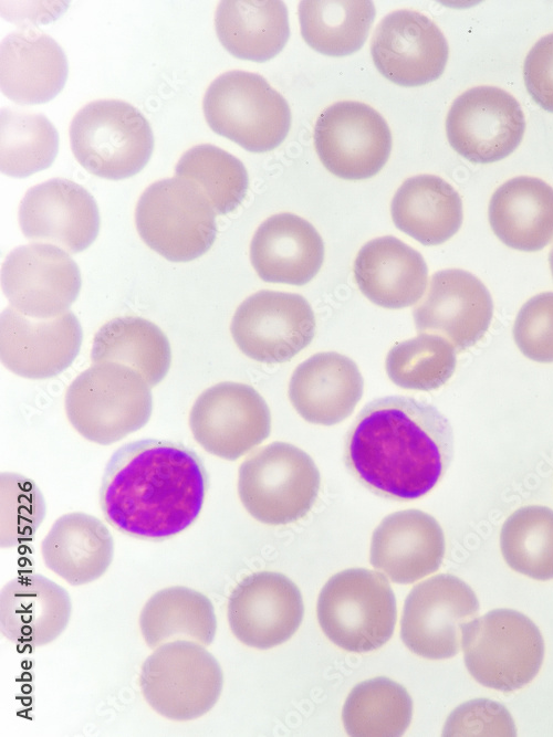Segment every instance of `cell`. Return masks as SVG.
I'll use <instances>...</instances> for the list:
<instances>
[{
    "instance_id": "cell-1",
    "label": "cell",
    "mask_w": 553,
    "mask_h": 737,
    "mask_svg": "<svg viewBox=\"0 0 553 737\" xmlns=\"http://www.w3.org/2000/svg\"><path fill=\"white\" fill-rule=\"evenodd\" d=\"M453 455L448 419L432 404L406 396L368 402L344 441L348 472L372 492L397 501L429 493Z\"/></svg>"
},
{
    "instance_id": "cell-2",
    "label": "cell",
    "mask_w": 553,
    "mask_h": 737,
    "mask_svg": "<svg viewBox=\"0 0 553 737\" xmlns=\"http://www.w3.org/2000/svg\"><path fill=\"white\" fill-rule=\"evenodd\" d=\"M207 488L208 474L196 452L177 442L142 439L124 444L108 460L100 505L121 533L158 541L197 519Z\"/></svg>"
},
{
    "instance_id": "cell-3",
    "label": "cell",
    "mask_w": 553,
    "mask_h": 737,
    "mask_svg": "<svg viewBox=\"0 0 553 737\" xmlns=\"http://www.w3.org/2000/svg\"><path fill=\"white\" fill-rule=\"evenodd\" d=\"M65 411L69 421L83 438L109 445L148 422L153 411L150 387L127 366L97 362L69 386Z\"/></svg>"
},
{
    "instance_id": "cell-4",
    "label": "cell",
    "mask_w": 553,
    "mask_h": 737,
    "mask_svg": "<svg viewBox=\"0 0 553 737\" xmlns=\"http://www.w3.org/2000/svg\"><path fill=\"white\" fill-rule=\"evenodd\" d=\"M316 614L332 643L348 652L367 653L392 638L397 617L396 599L384 575L351 568L332 576L324 585Z\"/></svg>"
},
{
    "instance_id": "cell-5",
    "label": "cell",
    "mask_w": 553,
    "mask_h": 737,
    "mask_svg": "<svg viewBox=\"0 0 553 737\" xmlns=\"http://www.w3.org/2000/svg\"><path fill=\"white\" fill-rule=\"evenodd\" d=\"M461 647L470 675L481 685L501 692L517 691L539 673L544 641L525 614L494 609L461 627Z\"/></svg>"
},
{
    "instance_id": "cell-6",
    "label": "cell",
    "mask_w": 553,
    "mask_h": 737,
    "mask_svg": "<svg viewBox=\"0 0 553 737\" xmlns=\"http://www.w3.org/2000/svg\"><path fill=\"white\" fill-rule=\"evenodd\" d=\"M321 487L312 457L286 442H273L239 467L238 494L248 513L267 525H288L305 517Z\"/></svg>"
},
{
    "instance_id": "cell-7",
    "label": "cell",
    "mask_w": 553,
    "mask_h": 737,
    "mask_svg": "<svg viewBox=\"0 0 553 737\" xmlns=\"http://www.w3.org/2000/svg\"><path fill=\"white\" fill-rule=\"evenodd\" d=\"M139 236L171 262H189L205 254L217 236L216 211L194 181L174 177L152 183L135 211Z\"/></svg>"
},
{
    "instance_id": "cell-8",
    "label": "cell",
    "mask_w": 553,
    "mask_h": 737,
    "mask_svg": "<svg viewBox=\"0 0 553 737\" xmlns=\"http://www.w3.org/2000/svg\"><path fill=\"white\" fill-rule=\"evenodd\" d=\"M202 109L209 127L252 152L273 150L291 127L285 98L264 77L229 71L208 86Z\"/></svg>"
},
{
    "instance_id": "cell-9",
    "label": "cell",
    "mask_w": 553,
    "mask_h": 737,
    "mask_svg": "<svg viewBox=\"0 0 553 737\" xmlns=\"http://www.w3.org/2000/svg\"><path fill=\"white\" fill-rule=\"evenodd\" d=\"M76 160L92 175L119 180L138 173L154 149L146 117L119 99H97L83 106L70 125Z\"/></svg>"
},
{
    "instance_id": "cell-10",
    "label": "cell",
    "mask_w": 553,
    "mask_h": 737,
    "mask_svg": "<svg viewBox=\"0 0 553 737\" xmlns=\"http://www.w3.org/2000/svg\"><path fill=\"white\" fill-rule=\"evenodd\" d=\"M222 670L204 645L176 640L144 661L139 686L148 705L170 720L188 722L207 714L222 691Z\"/></svg>"
},
{
    "instance_id": "cell-11",
    "label": "cell",
    "mask_w": 553,
    "mask_h": 737,
    "mask_svg": "<svg viewBox=\"0 0 553 737\" xmlns=\"http://www.w3.org/2000/svg\"><path fill=\"white\" fill-rule=\"evenodd\" d=\"M479 601L460 578L441 573L416 585L408 593L400 638L413 653L429 660L458 654L461 627L477 617Z\"/></svg>"
},
{
    "instance_id": "cell-12",
    "label": "cell",
    "mask_w": 553,
    "mask_h": 737,
    "mask_svg": "<svg viewBox=\"0 0 553 737\" xmlns=\"http://www.w3.org/2000/svg\"><path fill=\"white\" fill-rule=\"evenodd\" d=\"M313 137L323 166L346 180L375 176L392 150L385 118L361 102L343 101L326 107L315 123Z\"/></svg>"
},
{
    "instance_id": "cell-13",
    "label": "cell",
    "mask_w": 553,
    "mask_h": 737,
    "mask_svg": "<svg viewBox=\"0 0 553 737\" xmlns=\"http://www.w3.org/2000/svg\"><path fill=\"white\" fill-rule=\"evenodd\" d=\"M230 331L247 357L281 364L310 345L315 335V317L300 294L260 291L239 305Z\"/></svg>"
},
{
    "instance_id": "cell-14",
    "label": "cell",
    "mask_w": 553,
    "mask_h": 737,
    "mask_svg": "<svg viewBox=\"0 0 553 737\" xmlns=\"http://www.w3.org/2000/svg\"><path fill=\"white\" fill-rule=\"evenodd\" d=\"M195 440L210 454L234 461L262 443L271 432V414L251 386L223 381L196 399L189 415Z\"/></svg>"
},
{
    "instance_id": "cell-15",
    "label": "cell",
    "mask_w": 553,
    "mask_h": 737,
    "mask_svg": "<svg viewBox=\"0 0 553 737\" xmlns=\"http://www.w3.org/2000/svg\"><path fill=\"white\" fill-rule=\"evenodd\" d=\"M525 118L519 102L495 86H476L459 95L446 118L450 146L474 164H490L520 145Z\"/></svg>"
},
{
    "instance_id": "cell-16",
    "label": "cell",
    "mask_w": 553,
    "mask_h": 737,
    "mask_svg": "<svg viewBox=\"0 0 553 737\" xmlns=\"http://www.w3.org/2000/svg\"><path fill=\"white\" fill-rule=\"evenodd\" d=\"M81 284L75 261L53 244L18 246L2 264L1 286L8 302L32 318H53L67 312Z\"/></svg>"
},
{
    "instance_id": "cell-17",
    "label": "cell",
    "mask_w": 553,
    "mask_h": 737,
    "mask_svg": "<svg viewBox=\"0 0 553 737\" xmlns=\"http://www.w3.org/2000/svg\"><path fill=\"white\" fill-rule=\"evenodd\" d=\"M303 614L300 589L280 572L247 576L228 600L231 632L241 643L259 650L286 642L298 631Z\"/></svg>"
},
{
    "instance_id": "cell-18",
    "label": "cell",
    "mask_w": 553,
    "mask_h": 737,
    "mask_svg": "<svg viewBox=\"0 0 553 737\" xmlns=\"http://www.w3.org/2000/svg\"><path fill=\"white\" fill-rule=\"evenodd\" d=\"M371 53L383 76L409 87L440 77L449 48L444 33L428 17L413 10H396L378 23Z\"/></svg>"
},
{
    "instance_id": "cell-19",
    "label": "cell",
    "mask_w": 553,
    "mask_h": 737,
    "mask_svg": "<svg viewBox=\"0 0 553 737\" xmlns=\"http://www.w3.org/2000/svg\"><path fill=\"white\" fill-rule=\"evenodd\" d=\"M82 337L80 322L71 310L38 319L9 305L0 317V359L6 368L23 378H52L74 361Z\"/></svg>"
},
{
    "instance_id": "cell-20",
    "label": "cell",
    "mask_w": 553,
    "mask_h": 737,
    "mask_svg": "<svg viewBox=\"0 0 553 737\" xmlns=\"http://www.w3.org/2000/svg\"><path fill=\"white\" fill-rule=\"evenodd\" d=\"M492 315L493 302L482 282L467 271L448 269L432 274L414 322L419 334L438 335L461 352L483 337Z\"/></svg>"
},
{
    "instance_id": "cell-21",
    "label": "cell",
    "mask_w": 553,
    "mask_h": 737,
    "mask_svg": "<svg viewBox=\"0 0 553 737\" xmlns=\"http://www.w3.org/2000/svg\"><path fill=\"white\" fill-rule=\"evenodd\" d=\"M19 223L27 239L77 253L95 241L100 212L84 187L53 178L27 191L19 207Z\"/></svg>"
},
{
    "instance_id": "cell-22",
    "label": "cell",
    "mask_w": 553,
    "mask_h": 737,
    "mask_svg": "<svg viewBox=\"0 0 553 737\" xmlns=\"http://www.w3.org/2000/svg\"><path fill=\"white\" fill-rule=\"evenodd\" d=\"M445 536L438 522L419 509L386 516L373 533L369 561L395 583H413L438 570Z\"/></svg>"
},
{
    "instance_id": "cell-23",
    "label": "cell",
    "mask_w": 553,
    "mask_h": 737,
    "mask_svg": "<svg viewBox=\"0 0 553 737\" xmlns=\"http://www.w3.org/2000/svg\"><path fill=\"white\" fill-rule=\"evenodd\" d=\"M67 60L58 42L32 28L8 34L0 46V88L23 105L43 104L63 88Z\"/></svg>"
},
{
    "instance_id": "cell-24",
    "label": "cell",
    "mask_w": 553,
    "mask_h": 737,
    "mask_svg": "<svg viewBox=\"0 0 553 737\" xmlns=\"http://www.w3.org/2000/svg\"><path fill=\"white\" fill-rule=\"evenodd\" d=\"M250 260L258 276L269 283L304 285L324 261V243L316 229L293 213L273 214L252 236Z\"/></svg>"
},
{
    "instance_id": "cell-25",
    "label": "cell",
    "mask_w": 553,
    "mask_h": 737,
    "mask_svg": "<svg viewBox=\"0 0 553 737\" xmlns=\"http://www.w3.org/2000/svg\"><path fill=\"white\" fill-rule=\"evenodd\" d=\"M363 387V377L351 358L334 351L317 352L294 369L289 399L305 421L334 425L354 411Z\"/></svg>"
},
{
    "instance_id": "cell-26",
    "label": "cell",
    "mask_w": 553,
    "mask_h": 737,
    "mask_svg": "<svg viewBox=\"0 0 553 737\" xmlns=\"http://www.w3.org/2000/svg\"><path fill=\"white\" fill-rule=\"evenodd\" d=\"M72 612L67 591L39 573L20 575L0 591V631L11 642L38 647L58 639Z\"/></svg>"
},
{
    "instance_id": "cell-27",
    "label": "cell",
    "mask_w": 553,
    "mask_h": 737,
    "mask_svg": "<svg viewBox=\"0 0 553 737\" xmlns=\"http://www.w3.org/2000/svg\"><path fill=\"white\" fill-rule=\"evenodd\" d=\"M353 273L362 294L389 309L414 305L428 282L422 255L392 235L365 243L355 257Z\"/></svg>"
},
{
    "instance_id": "cell-28",
    "label": "cell",
    "mask_w": 553,
    "mask_h": 737,
    "mask_svg": "<svg viewBox=\"0 0 553 737\" xmlns=\"http://www.w3.org/2000/svg\"><path fill=\"white\" fill-rule=\"evenodd\" d=\"M488 217L493 233L509 248L540 251L553 239V188L535 177L509 179L493 192Z\"/></svg>"
},
{
    "instance_id": "cell-29",
    "label": "cell",
    "mask_w": 553,
    "mask_h": 737,
    "mask_svg": "<svg viewBox=\"0 0 553 737\" xmlns=\"http://www.w3.org/2000/svg\"><path fill=\"white\" fill-rule=\"evenodd\" d=\"M45 566L72 586L102 577L113 560L111 531L97 517L67 513L52 525L41 544Z\"/></svg>"
},
{
    "instance_id": "cell-30",
    "label": "cell",
    "mask_w": 553,
    "mask_h": 737,
    "mask_svg": "<svg viewBox=\"0 0 553 737\" xmlns=\"http://www.w3.org/2000/svg\"><path fill=\"white\" fill-rule=\"evenodd\" d=\"M394 224L424 245H439L462 224V201L457 190L435 175L406 179L390 203Z\"/></svg>"
},
{
    "instance_id": "cell-31",
    "label": "cell",
    "mask_w": 553,
    "mask_h": 737,
    "mask_svg": "<svg viewBox=\"0 0 553 737\" xmlns=\"http://www.w3.org/2000/svg\"><path fill=\"white\" fill-rule=\"evenodd\" d=\"M215 27L230 54L253 62L274 57L290 38L288 9L279 0H223L217 7Z\"/></svg>"
},
{
    "instance_id": "cell-32",
    "label": "cell",
    "mask_w": 553,
    "mask_h": 737,
    "mask_svg": "<svg viewBox=\"0 0 553 737\" xmlns=\"http://www.w3.org/2000/svg\"><path fill=\"white\" fill-rule=\"evenodd\" d=\"M139 629L150 649L176 640L210 645L217 631L211 601L201 592L173 586L155 592L139 614Z\"/></svg>"
},
{
    "instance_id": "cell-33",
    "label": "cell",
    "mask_w": 553,
    "mask_h": 737,
    "mask_svg": "<svg viewBox=\"0 0 553 737\" xmlns=\"http://www.w3.org/2000/svg\"><path fill=\"white\" fill-rule=\"evenodd\" d=\"M94 364L111 361L129 367L155 387L171 362L170 344L154 323L135 316L116 317L95 334L91 351Z\"/></svg>"
},
{
    "instance_id": "cell-34",
    "label": "cell",
    "mask_w": 553,
    "mask_h": 737,
    "mask_svg": "<svg viewBox=\"0 0 553 737\" xmlns=\"http://www.w3.org/2000/svg\"><path fill=\"white\" fill-rule=\"evenodd\" d=\"M375 18L372 1L304 0L299 20L304 41L328 56H345L365 43Z\"/></svg>"
},
{
    "instance_id": "cell-35",
    "label": "cell",
    "mask_w": 553,
    "mask_h": 737,
    "mask_svg": "<svg viewBox=\"0 0 553 737\" xmlns=\"http://www.w3.org/2000/svg\"><path fill=\"white\" fill-rule=\"evenodd\" d=\"M411 717L413 701L406 688L383 676L353 687L342 710L344 728L353 737L401 736Z\"/></svg>"
},
{
    "instance_id": "cell-36",
    "label": "cell",
    "mask_w": 553,
    "mask_h": 737,
    "mask_svg": "<svg viewBox=\"0 0 553 737\" xmlns=\"http://www.w3.org/2000/svg\"><path fill=\"white\" fill-rule=\"evenodd\" d=\"M59 150V134L42 114L2 108L0 114L1 172L24 178L49 168Z\"/></svg>"
},
{
    "instance_id": "cell-37",
    "label": "cell",
    "mask_w": 553,
    "mask_h": 737,
    "mask_svg": "<svg viewBox=\"0 0 553 737\" xmlns=\"http://www.w3.org/2000/svg\"><path fill=\"white\" fill-rule=\"evenodd\" d=\"M502 556L510 568L532 579H553V510L542 505L523 506L503 523Z\"/></svg>"
},
{
    "instance_id": "cell-38",
    "label": "cell",
    "mask_w": 553,
    "mask_h": 737,
    "mask_svg": "<svg viewBox=\"0 0 553 737\" xmlns=\"http://www.w3.org/2000/svg\"><path fill=\"white\" fill-rule=\"evenodd\" d=\"M175 172L197 183L220 215L234 211L246 198L249 187L243 164L210 144L197 145L185 151Z\"/></svg>"
},
{
    "instance_id": "cell-39",
    "label": "cell",
    "mask_w": 553,
    "mask_h": 737,
    "mask_svg": "<svg viewBox=\"0 0 553 737\" xmlns=\"http://www.w3.org/2000/svg\"><path fill=\"white\" fill-rule=\"evenodd\" d=\"M456 349L445 338L432 334L394 345L386 357L388 378L398 387L429 391L444 386L455 372Z\"/></svg>"
},
{
    "instance_id": "cell-40",
    "label": "cell",
    "mask_w": 553,
    "mask_h": 737,
    "mask_svg": "<svg viewBox=\"0 0 553 737\" xmlns=\"http://www.w3.org/2000/svg\"><path fill=\"white\" fill-rule=\"evenodd\" d=\"M46 513L44 497L28 476L14 472L0 475V546L25 544L36 533Z\"/></svg>"
},
{
    "instance_id": "cell-41",
    "label": "cell",
    "mask_w": 553,
    "mask_h": 737,
    "mask_svg": "<svg viewBox=\"0 0 553 737\" xmlns=\"http://www.w3.org/2000/svg\"><path fill=\"white\" fill-rule=\"evenodd\" d=\"M520 351L536 362H553V292L531 297L520 308L513 325Z\"/></svg>"
},
{
    "instance_id": "cell-42",
    "label": "cell",
    "mask_w": 553,
    "mask_h": 737,
    "mask_svg": "<svg viewBox=\"0 0 553 737\" xmlns=\"http://www.w3.org/2000/svg\"><path fill=\"white\" fill-rule=\"evenodd\" d=\"M442 735L513 737L517 728L512 716L502 704L488 698H476L459 705L449 714Z\"/></svg>"
},
{
    "instance_id": "cell-43",
    "label": "cell",
    "mask_w": 553,
    "mask_h": 737,
    "mask_svg": "<svg viewBox=\"0 0 553 737\" xmlns=\"http://www.w3.org/2000/svg\"><path fill=\"white\" fill-rule=\"evenodd\" d=\"M528 93L541 108L553 113V33L541 38L523 64Z\"/></svg>"
},
{
    "instance_id": "cell-44",
    "label": "cell",
    "mask_w": 553,
    "mask_h": 737,
    "mask_svg": "<svg viewBox=\"0 0 553 737\" xmlns=\"http://www.w3.org/2000/svg\"><path fill=\"white\" fill-rule=\"evenodd\" d=\"M549 264H550L551 273H552V276H553V248L551 249L550 254H549Z\"/></svg>"
}]
</instances>
